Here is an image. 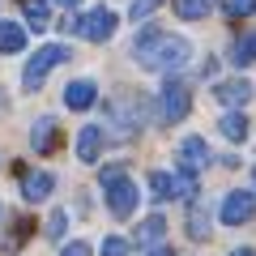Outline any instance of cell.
Instances as JSON below:
<instances>
[{"label": "cell", "instance_id": "28", "mask_svg": "<svg viewBox=\"0 0 256 256\" xmlns=\"http://www.w3.org/2000/svg\"><path fill=\"white\" fill-rule=\"evenodd\" d=\"M146 256H175V252H171V248H166V244H158V248H150Z\"/></svg>", "mask_w": 256, "mask_h": 256}, {"label": "cell", "instance_id": "27", "mask_svg": "<svg viewBox=\"0 0 256 256\" xmlns=\"http://www.w3.org/2000/svg\"><path fill=\"white\" fill-rule=\"evenodd\" d=\"M60 256H90V244H86V239H73V244L64 248Z\"/></svg>", "mask_w": 256, "mask_h": 256}, {"label": "cell", "instance_id": "11", "mask_svg": "<svg viewBox=\"0 0 256 256\" xmlns=\"http://www.w3.org/2000/svg\"><path fill=\"white\" fill-rule=\"evenodd\" d=\"M188 235L192 239L210 235V201L205 196H192V205H188Z\"/></svg>", "mask_w": 256, "mask_h": 256}, {"label": "cell", "instance_id": "12", "mask_svg": "<svg viewBox=\"0 0 256 256\" xmlns=\"http://www.w3.org/2000/svg\"><path fill=\"white\" fill-rule=\"evenodd\" d=\"M22 47H26V30H22L18 22H4V18H0V52H4V56H18Z\"/></svg>", "mask_w": 256, "mask_h": 256}, {"label": "cell", "instance_id": "26", "mask_svg": "<svg viewBox=\"0 0 256 256\" xmlns=\"http://www.w3.org/2000/svg\"><path fill=\"white\" fill-rule=\"evenodd\" d=\"M60 230H64V210H56L52 218H47V235H52V239H60Z\"/></svg>", "mask_w": 256, "mask_h": 256}, {"label": "cell", "instance_id": "4", "mask_svg": "<svg viewBox=\"0 0 256 256\" xmlns=\"http://www.w3.org/2000/svg\"><path fill=\"white\" fill-rule=\"evenodd\" d=\"M64 60H68V47H64V43H47V47H38V52L30 56L26 73H22V86H26V90H38V86L47 82V73H52L56 64H64Z\"/></svg>", "mask_w": 256, "mask_h": 256}, {"label": "cell", "instance_id": "5", "mask_svg": "<svg viewBox=\"0 0 256 256\" xmlns=\"http://www.w3.org/2000/svg\"><path fill=\"white\" fill-rule=\"evenodd\" d=\"M64 30H73V34L90 38V43H107V38L116 34V13L98 4V9H90L86 18H68V22H64Z\"/></svg>", "mask_w": 256, "mask_h": 256}, {"label": "cell", "instance_id": "7", "mask_svg": "<svg viewBox=\"0 0 256 256\" xmlns=\"http://www.w3.org/2000/svg\"><path fill=\"white\" fill-rule=\"evenodd\" d=\"M256 214V196L252 192H226V201H222V222H226V226H244L248 218H252Z\"/></svg>", "mask_w": 256, "mask_h": 256}, {"label": "cell", "instance_id": "22", "mask_svg": "<svg viewBox=\"0 0 256 256\" xmlns=\"http://www.w3.org/2000/svg\"><path fill=\"white\" fill-rule=\"evenodd\" d=\"M158 4H162V0H132V4H128V18H132V22H146Z\"/></svg>", "mask_w": 256, "mask_h": 256}, {"label": "cell", "instance_id": "30", "mask_svg": "<svg viewBox=\"0 0 256 256\" xmlns=\"http://www.w3.org/2000/svg\"><path fill=\"white\" fill-rule=\"evenodd\" d=\"M56 4H64V9H77V4H82V0H56Z\"/></svg>", "mask_w": 256, "mask_h": 256}, {"label": "cell", "instance_id": "21", "mask_svg": "<svg viewBox=\"0 0 256 256\" xmlns=\"http://www.w3.org/2000/svg\"><path fill=\"white\" fill-rule=\"evenodd\" d=\"M150 188H154V196H158V201H171V196H175V175L154 171V175H150Z\"/></svg>", "mask_w": 256, "mask_h": 256}, {"label": "cell", "instance_id": "20", "mask_svg": "<svg viewBox=\"0 0 256 256\" xmlns=\"http://www.w3.org/2000/svg\"><path fill=\"white\" fill-rule=\"evenodd\" d=\"M22 9H26V22H30L34 30L52 26V22H47V0H22Z\"/></svg>", "mask_w": 256, "mask_h": 256}, {"label": "cell", "instance_id": "6", "mask_svg": "<svg viewBox=\"0 0 256 256\" xmlns=\"http://www.w3.org/2000/svg\"><path fill=\"white\" fill-rule=\"evenodd\" d=\"M192 98H188V86L184 82H166L162 94H158V124H180L188 116Z\"/></svg>", "mask_w": 256, "mask_h": 256}, {"label": "cell", "instance_id": "17", "mask_svg": "<svg viewBox=\"0 0 256 256\" xmlns=\"http://www.w3.org/2000/svg\"><path fill=\"white\" fill-rule=\"evenodd\" d=\"M230 64L235 68H248V64H256V30L244 38H235V47H230Z\"/></svg>", "mask_w": 256, "mask_h": 256}, {"label": "cell", "instance_id": "1", "mask_svg": "<svg viewBox=\"0 0 256 256\" xmlns=\"http://www.w3.org/2000/svg\"><path fill=\"white\" fill-rule=\"evenodd\" d=\"M192 56V43L180 34H166V30L158 26H146L137 34V43H132V60L141 64V68H150V73H175V68H184Z\"/></svg>", "mask_w": 256, "mask_h": 256}, {"label": "cell", "instance_id": "15", "mask_svg": "<svg viewBox=\"0 0 256 256\" xmlns=\"http://www.w3.org/2000/svg\"><path fill=\"white\" fill-rule=\"evenodd\" d=\"M30 141H34V150H38V154H47V150L56 146V120H52V116L34 120V128H30Z\"/></svg>", "mask_w": 256, "mask_h": 256}, {"label": "cell", "instance_id": "29", "mask_svg": "<svg viewBox=\"0 0 256 256\" xmlns=\"http://www.w3.org/2000/svg\"><path fill=\"white\" fill-rule=\"evenodd\" d=\"M230 256H256V252H252V248H235V252H230Z\"/></svg>", "mask_w": 256, "mask_h": 256}, {"label": "cell", "instance_id": "24", "mask_svg": "<svg viewBox=\"0 0 256 256\" xmlns=\"http://www.w3.org/2000/svg\"><path fill=\"white\" fill-rule=\"evenodd\" d=\"M226 9H230V18H252L256 0H226Z\"/></svg>", "mask_w": 256, "mask_h": 256}, {"label": "cell", "instance_id": "25", "mask_svg": "<svg viewBox=\"0 0 256 256\" xmlns=\"http://www.w3.org/2000/svg\"><path fill=\"white\" fill-rule=\"evenodd\" d=\"M102 256H132V248L124 239H102Z\"/></svg>", "mask_w": 256, "mask_h": 256}, {"label": "cell", "instance_id": "8", "mask_svg": "<svg viewBox=\"0 0 256 256\" xmlns=\"http://www.w3.org/2000/svg\"><path fill=\"white\" fill-rule=\"evenodd\" d=\"M210 146H205V137H184L180 141V162H184V171L188 175H196L201 166H210Z\"/></svg>", "mask_w": 256, "mask_h": 256}, {"label": "cell", "instance_id": "13", "mask_svg": "<svg viewBox=\"0 0 256 256\" xmlns=\"http://www.w3.org/2000/svg\"><path fill=\"white\" fill-rule=\"evenodd\" d=\"M52 188H56V180H52L47 171H34V175H26V180H22V196H26V201H43Z\"/></svg>", "mask_w": 256, "mask_h": 256}, {"label": "cell", "instance_id": "3", "mask_svg": "<svg viewBox=\"0 0 256 256\" xmlns=\"http://www.w3.org/2000/svg\"><path fill=\"white\" fill-rule=\"evenodd\" d=\"M137 120H141V98H116L107 107V124L98 132L111 141H128V137H137Z\"/></svg>", "mask_w": 256, "mask_h": 256}, {"label": "cell", "instance_id": "23", "mask_svg": "<svg viewBox=\"0 0 256 256\" xmlns=\"http://www.w3.org/2000/svg\"><path fill=\"white\" fill-rule=\"evenodd\" d=\"M175 196H188L192 201V196H196V175H188V171L175 175Z\"/></svg>", "mask_w": 256, "mask_h": 256}, {"label": "cell", "instance_id": "18", "mask_svg": "<svg viewBox=\"0 0 256 256\" xmlns=\"http://www.w3.org/2000/svg\"><path fill=\"white\" fill-rule=\"evenodd\" d=\"M218 128H222V137H230V141H248V116L244 111H226Z\"/></svg>", "mask_w": 256, "mask_h": 256}, {"label": "cell", "instance_id": "31", "mask_svg": "<svg viewBox=\"0 0 256 256\" xmlns=\"http://www.w3.org/2000/svg\"><path fill=\"white\" fill-rule=\"evenodd\" d=\"M252 196H256V171H252Z\"/></svg>", "mask_w": 256, "mask_h": 256}, {"label": "cell", "instance_id": "14", "mask_svg": "<svg viewBox=\"0 0 256 256\" xmlns=\"http://www.w3.org/2000/svg\"><path fill=\"white\" fill-rule=\"evenodd\" d=\"M98 146H102L98 124H86L82 137H77V158H82V162H94V158H98Z\"/></svg>", "mask_w": 256, "mask_h": 256}, {"label": "cell", "instance_id": "19", "mask_svg": "<svg viewBox=\"0 0 256 256\" xmlns=\"http://www.w3.org/2000/svg\"><path fill=\"white\" fill-rule=\"evenodd\" d=\"M210 9H214V0H175V13L184 22H201Z\"/></svg>", "mask_w": 256, "mask_h": 256}, {"label": "cell", "instance_id": "10", "mask_svg": "<svg viewBox=\"0 0 256 256\" xmlns=\"http://www.w3.org/2000/svg\"><path fill=\"white\" fill-rule=\"evenodd\" d=\"M252 94H256V86H252V82H244V77H235V82H218V86H214V98L226 102V107H244Z\"/></svg>", "mask_w": 256, "mask_h": 256}, {"label": "cell", "instance_id": "16", "mask_svg": "<svg viewBox=\"0 0 256 256\" xmlns=\"http://www.w3.org/2000/svg\"><path fill=\"white\" fill-rule=\"evenodd\" d=\"M162 235H166V222L158 218V214H150V218L137 226V244H146V248H158V244H162Z\"/></svg>", "mask_w": 256, "mask_h": 256}, {"label": "cell", "instance_id": "2", "mask_svg": "<svg viewBox=\"0 0 256 256\" xmlns=\"http://www.w3.org/2000/svg\"><path fill=\"white\" fill-rule=\"evenodd\" d=\"M98 184H102V196H107V205H111L116 218H128V214L137 210V184L128 180L120 166H107V171L98 175Z\"/></svg>", "mask_w": 256, "mask_h": 256}, {"label": "cell", "instance_id": "9", "mask_svg": "<svg viewBox=\"0 0 256 256\" xmlns=\"http://www.w3.org/2000/svg\"><path fill=\"white\" fill-rule=\"evenodd\" d=\"M94 98H98V86H94L90 77H82V82H68V86H64V107H68V111H86V107H94Z\"/></svg>", "mask_w": 256, "mask_h": 256}]
</instances>
